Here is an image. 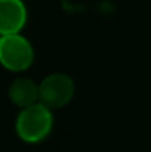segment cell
<instances>
[{
	"mask_svg": "<svg viewBox=\"0 0 151 152\" xmlns=\"http://www.w3.org/2000/svg\"><path fill=\"white\" fill-rule=\"evenodd\" d=\"M53 127V115L49 108L40 102L19 111L15 130L21 140L27 143H39L45 140Z\"/></svg>",
	"mask_w": 151,
	"mask_h": 152,
	"instance_id": "6da1fadb",
	"label": "cell"
},
{
	"mask_svg": "<svg viewBox=\"0 0 151 152\" xmlns=\"http://www.w3.org/2000/svg\"><path fill=\"white\" fill-rule=\"evenodd\" d=\"M34 49L21 34L4 36L0 40V65L10 72H22L31 66Z\"/></svg>",
	"mask_w": 151,
	"mask_h": 152,
	"instance_id": "7a4b0ae2",
	"label": "cell"
},
{
	"mask_svg": "<svg viewBox=\"0 0 151 152\" xmlns=\"http://www.w3.org/2000/svg\"><path fill=\"white\" fill-rule=\"evenodd\" d=\"M74 96V81L64 72H53L39 84V102L50 111L64 108Z\"/></svg>",
	"mask_w": 151,
	"mask_h": 152,
	"instance_id": "3957f363",
	"label": "cell"
},
{
	"mask_svg": "<svg viewBox=\"0 0 151 152\" xmlns=\"http://www.w3.org/2000/svg\"><path fill=\"white\" fill-rule=\"evenodd\" d=\"M27 15L22 0H0V36L19 34L27 24Z\"/></svg>",
	"mask_w": 151,
	"mask_h": 152,
	"instance_id": "277c9868",
	"label": "cell"
},
{
	"mask_svg": "<svg viewBox=\"0 0 151 152\" xmlns=\"http://www.w3.org/2000/svg\"><path fill=\"white\" fill-rule=\"evenodd\" d=\"M7 96L15 106L21 109L28 108L39 103V84L34 83L31 78L18 77L10 83L7 89Z\"/></svg>",
	"mask_w": 151,
	"mask_h": 152,
	"instance_id": "5b68a950",
	"label": "cell"
},
{
	"mask_svg": "<svg viewBox=\"0 0 151 152\" xmlns=\"http://www.w3.org/2000/svg\"><path fill=\"white\" fill-rule=\"evenodd\" d=\"M0 40H1V36H0Z\"/></svg>",
	"mask_w": 151,
	"mask_h": 152,
	"instance_id": "8992f818",
	"label": "cell"
}]
</instances>
